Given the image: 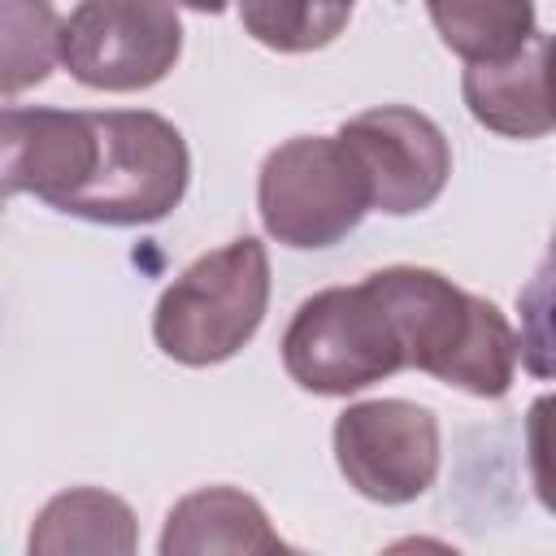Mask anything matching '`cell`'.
<instances>
[{
    "instance_id": "1",
    "label": "cell",
    "mask_w": 556,
    "mask_h": 556,
    "mask_svg": "<svg viewBox=\"0 0 556 556\" xmlns=\"http://www.w3.org/2000/svg\"><path fill=\"white\" fill-rule=\"evenodd\" d=\"M365 282L382 300L408 369L478 400H500L513 387L521 343L491 300L426 265H387Z\"/></svg>"
},
{
    "instance_id": "2",
    "label": "cell",
    "mask_w": 556,
    "mask_h": 556,
    "mask_svg": "<svg viewBox=\"0 0 556 556\" xmlns=\"http://www.w3.org/2000/svg\"><path fill=\"white\" fill-rule=\"evenodd\" d=\"M269 308V252L261 239H230L191 261L156 300V348L191 369L222 365L252 343Z\"/></svg>"
},
{
    "instance_id": "3",
    "label": "cell",
    "mask_w": 556,
    "mask_h": 556,
    "mask_svg": "<svg viewBox=\"0 0 556 556\" xmlns=\"http://www.w3.org/2000/svg\"><path fill=\"white\" fill-rule=\"evenodd\" d=\"M282 369L313 395H352L408 365L382 300L356 282L326 287L295 308L282 330Z\"/></svg>"
},
{
    "instance_id": "4",
    "label": "cell",
    "mask_w": 556,
    "mask_h": 556,
    "mask_svg": "<svg viewBox=\"0 0 556 556\" xmlns=\"http://www.w3.org/2000/svg\"><path fill=\"white\" fill-rule=\"evenodd\" d=\"M256 208L282 248H334L369 213V182L339 135H295L261 161Z\"/></svg>"
},
{
    "instance_id": "5",
    "label": "cell",
    "mask_w": 556,
    "mask_h": 556,
    "mask_svg": "<svg viewBox=\"0 0 556 556\" xmlns=\"http://www.w3.org/2000/svg\"><path fill=\"white\" fill-rule=\"evenodd\" d=\"M191 156L174 122L148 109L100 113V165L74 217L96 226H152L187 195Z\"/></svg>"
},
{
    "instance_id": "6",
    "label": "cell",
    "mask_w": 556,
    "mask_h": 556,
    "mask_svg": "<svg viewBox=\"0 0 556 556\" xmlns=\"http://www.w3.org/2000/svg\"><path fill=\"white\" fill-rule=\"evenodd\" d=\"M182 56L169 0H78L61 26V65L91 91H148Z\"/></svg>"
},
{
    "instance_id": "7",
    "label": "cell",
    "mask_w": 556,
    "mask_h": 556,
    "mask_svg": "<svg viewBox=\"0 0 556 556\" xmlns=\"http://www.w3.org/2000/svg\"><path fill=\"white\" fill-rule=\"evenodd\" d=\"M439 417L413 400H365L334 417V460L374 504H413L439 478Z\"/></svg>"
},
{
    "instance_id": "8",
    "label": "cell",
    "mask_w": 556,
    "mask_h": 556,
    "mask_svg": "<svg viewBox=\"0 0 556 556\" xmlns=\"http://www.w3.org/2000/svg\"><path fill=\"white\" fill-rule=\"evenodd\" d=\"M100 165V113L0 109V213L13 195H39L56 213H78Z\"/></svg>"
},
{
    "instance_id": "9",
    "label": "cell",
    "mask_w": 556,
    "mask_h": 556,
    "mask_svg": "<svg viewBox=\"0 0 556 556\" xmlns=\"http://www.w3.org/2000/svg\"><path fill=\"white\" fill-rule=\"evenodd\" d=\"M343 148L369 182V208L408 217L430 208L452 178L447 135L408 104H378L339 126Z\"/></svg>"
},
{
    "instance_id": "10",
    "label": "cell",
    "mask_w": 556,
    "mask_h": 556,
    "mask_svg": "<svg viewBox=\"0 0 556 556\" xmlns=\"http://www.w3.org/2000/svg\"><path fill=\"white\" fill-rule=\"evenodd\" d=\"M460 96L478 126L504 139H543L552 135L547 100V30H534L526 48L504 61H469L460 74Z\"/></svg>"
},
{
    "instance_id": "11",
    "label": "cell",
    "mask_w": 556,
    "mask_h": 556,
    "mask_svg": "<svg viewBox=\"0 0 556 556\" xmlns=\"http://www.w3.org/2000/svg\"><path fill=\"white\" fill-rule=\"evenodd\" d=\"M161 556H213V552H287L265 508L239 486H200L182 495L161 530Z\"/></svg>"
},
{
    "instance_id": "12",
    "label": "cell",
    "mask_w": 556,
    "mask_h": 556,
    "mask_svg": "<svg viewBox=\"0 0 556 556\" xmlns=\"http://www.w3.org/2000/svg\"><path fill=\"white\" fill-rule=\"evenodd\" d=\"M39 556H65V552H91V556H130L139 547L135 513L122 495L100 486H74L52 495L26 539Z\"/></svg>"
},
{
    "instance_id": "13",
    "label": "cell",
    "mask_w": 556,
    "mask_h": 556,
    "mask_svg": "<svg viewBox=\"0 0 556 556\" xmlns=\"http://www.w3.org/2000/svg\"><path fill=\"white\" fill-rule=\"evenodd\" d=\"M426 13L443 48H452L465 65L504 61L539 30L534 0H426Z\"/></svg>"
},
{
    "instance_id": "14",
    "label": "cell",
    "mask_w": 556,
    "mask_h": 556,
    "mask_svg": "<svg viewBox=\"0 0 556 556\" xmlns=\"http://www.w3.org/2000/svg\"><path fill=\"white\" fill-rule=\"evenodd\" d=\"M61 13L52 0H0V96H22L61 61Z\"/></svg>"
},
{
    "instance_id": "15",
    "label": "cell",
    "mask_w": 556,
    "mask_h": 556,
    "mask_svg": "<svg viewBox=\"0 0 556 556\" xmlns=\"http://www.w3.org/2000/svg\"><path fill=\"white\" fill-rule=\"evenodd\" d=\"M356 0H239L243 30L274 52H317L352 22Z\"/></svg>"
},
{
    "instance_id": "16",
    "label": "cell",
    "mask_w": 556,
    "mask_h": 556,
    "mask_svg": "<svg viewBox=\"0 0 556 556\" xmlns=\"http://www.w3.org/2000/svg\"><path fill=\"white\" fill-rule=\"evenodd\" d=\"M169 4H182V9H195V13H222L230 0H169Z\"/></svg>"
}]
</instances>
